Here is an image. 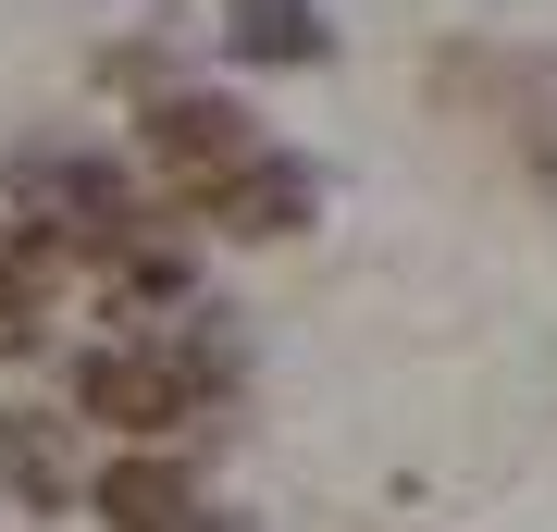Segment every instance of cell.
<instances>
[{
  "label": "cell",
  "mask_w": 557,
  "mask_h": 532,
  "mask_svg": "<svg viewBox=\"0 0 557 532\" xmlns=\"http://www.w3.org/2000/svg\"><path fill=\"white\" fill-rule=\"evenodd\" d=\"M199 409H211V396H199V372H186V347H174V335H112V347H87V359H75V421H87V434L174 446Z\"/></svg>",
  "instance_id": "1"
},
{
  "label": "cell",
  "mask_w": 557,
  "mask_h": 532,
  "mask_svg": "<svg viewBox=\"0 0 557 532\" xmlns=\"http://www.w3.org/2000/svg\"><path fill=\"white\" fill-rule=\"evenodd\" d=\"M75 495L100 508V532H223L211 495H199V471H186L174 446H112Z\"/></svg>",
  "instance_id": "2"
},
{
  "label": "cell",
  "mask_w": 557,
  "mask_h": 532,
  "mask_svg": "<svg viewBox=\"0 0 557 532\" xmlns=\"http://www.w3.org/2000/svg\"><path fill=\"white\" fill-rule=\"evenodd\" d=\"M248 149H260V112H248V99H223V87H161V99H149V161H161L174 186L236 174Z\"/></svg>",
  "instance_id": "3"
},
{
  "label": "cell",
  "mask_w": 557,
  "mask_h": 532,
  "mask_svg": "<svg viewBox=\"0 0 557 532\" xmlns=\"http://www.w3.org/2000/svg\"><path fill=\"white\" fill-rule=\"evenodd\" d=\"M434 87H483V99H496V124L520 137V161L557 186V62H545V50H446Z\"/></svg>",
  "instance_id": "4"
},
{
  "label": "cell",
  "mask_w": 557,
  "mask_h": 532,
  "mask_svg": "<svg viewBox=\"0 0 557 532\" xmlns=\"http://www.w3.org/2000/svg\"><path fill=\"white\" fill-rule=\"evenodd\" d=\"M199 198H211V223H223L236 248H273V236H298V223H322V174L285 161V149H248L236 174H211Z\"/></svg>",
  "instance_id": "5"
},
{
  "label": "cell",
  "mask_w": 557,
  "mask_h": 532,
  "mask_svg": "<svg viewBox=\"0 0 557 532\" xmlns=\"http://www.w3.org/2000/svg\"><path fill=\"white\" fill-rule=\"evenodd\" d=\"M0 483H13L25 520H62L75 508V409H0Z\"/></svg>",
  "instance_id": "6"
},
{
  "label": "cell",
  "mask_w": 557,
  "mask_h": 532,
  "mask_svg": "<svg viewBox=\"0 0 557 532\" xmlns=\"http://www.w3.org/2000/svg\"><path fill=\"white\" fill-rule=\"evenodd\" d=\"M223 50L236 62H322L335 25H322V0H223Z\"/></svg>",
  "instance_id": "7"
}]
</instances>
